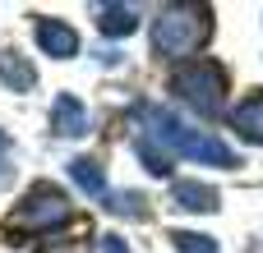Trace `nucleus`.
<instances>
[{"instance_id": "nucleus-17", "label": "nucleus", "mask_w": 263, "mask_h": 253, "mask_svg": "<svg viewBox=\"0 0 263 253\" xmlns=\"http://www.w3.org/2000/svg\"><path fill=\"white\" fill-rule=\"evenodd\" d=\"M0 143H5V138H0Z\"/></svg>"}, {"instance_id": "nucleus-3", "label": "nucleus", "mask_w": 263, "mask_h": 253, "mask_svg": "<svg viewBox=\"0 0 263 253\" xmlns=\"http://www.w3.org/2000/svg\"><path fill=\"white\" fill-rule=\"evenodd\" d=\"M171 88L180 101H190L199 115H217L222 111V69L208 60H190L171 74Z\"/></svg>"}, {"instance_id": "nucleus-8", "label": "nucleus", "mask_w": 263, "mask_h": 253, "mask_svg": "<svg viewBox=\"0 0 263 253\" xmlns=\"http://www.w3.org/2000/svg\"><path fill=\"white\" fill-rule=\"evenodd\" d=\"M134 23H139V9H134V5H116V0L97 5V28H102L106 37H125V32H134Z\"/></svg>"}, {"instance_id": "nucleus-6", "label": "nucleus", "mask_w": 263, "mask_h": 253, "mask_svg": "<svg viewBox=\"0 0 263 253\" xmlns=\"http://www.w3.org/2000/svg\"><path fill=\"white\" fill-rule=\"evenodd\" d=\"M51 124H55V134H65V138H83V134H88V111H83V101L69 97V92H60L55 106H51Z\"/></svg>"}, {"instance_id": "nucleus-14", "label": "nucleus", "mask_w": 263, "mask_h": 253, "mask_svg": "<svg viewBox=\"0 0 263 253\" xmlns=\"http://www.w3.org/2000/svg\"><path fill=\"white\" fill-rule=\"evenodd\" d=\"M106 207H111L116 217H143V198H139V194H116Z\"/></svg>"}, {"instance_id": "nucleus-7", "label": "nucleus", "mask_w": 263, "mask_h": 253, "mask_svg": "<svg viewBox=\"0 0 263 253\" xmlns=\"http://www.w3.org/2000/svg\"><path fill=\"white\" fill-rule=\"evenodd\" d=\"M231 124H236V134H240L245 143H263V92L245 97V101L231 111Z\"/></svg>"}, {"instance_id": "nucleus-1", "label": "nucleus", "mask_w": 263, "mask_h": 253, "mask_svg": "<svg viewBox=\"0 0 263 253\" xmlns=\"http://www.w3.org/2000/svg\"><path fill=\"white\" fill-rule=\"evenodd\" d=\"M139 115H143V134L148 138H157L166 152H180V157H194V161H208V166H222V171H236L240 166V157L222 143V138H213L208 129H190L180 115H171L166 106H139Z\"/></svg>"}, {"instance_id": "nucleus-2", "label": "nucleus", "mask_w": 263, "mask_h": 253, "mask_svg": "<svg viewBox=\"0 0 263 253\" xmlns=\"http://www.w3.org/2000/svg\"><path fill=\"white\" fill-rule=\"evenodd\" d=\"M213 14L203 9V5H171V9H162L157 14V23H153V46H157V55H194L199 46H203V37H208V23Z\"/></svg>"}, {"instance_id": "nucleus-15", "label": "nucleus", "mask_w": 263, "mask_h": 253, "mask_svg": "<svg viewBox=\"0 0 263 253\" xmlns=\"http://www.w3.org/2000/svg\"><path fill=\"white\" fill-rule=\"evenodd\" d=\"M97 253H129V244H125L120 235H102V240H97Z\"/></svg>"}, {"instance_id": "nucleus-10", "label": "nucleus", "mask_w": 263, "mask_h": 253, "mask_svg": "<svg viewBox=\"0 0 263 253\" xmlns=\"http://www.w3.org/2000/svg\"><path fill=\"white\" fill-rule=\"evenodd\" d=\"M69 180H74L88 198H102V194H106V171H102L92 157H74V161H69Z\"/></svg>"}, {"instance_id": "nucleus-13", "label": "nucleus", "mask_w": 263, "mask_h": 253, "mask_svg": "<svg viewBox=\"0 0 263 253\" xmlns=\"http://www.w3.org/2000/svg\"><path fill=\"white\" fill-rule=\"evenodd\" d=\"M171 240H176V249H180V253H217V244H213L208 235H194V230H176Z\"/></svg>"}, {"instance_id": "nucleus-11", "label": "nucleus", "mask_w": 263, "mask_h": 253, "mask_svg": "<svg viewBox=\"0 0 263 253\" xmlns=\"http://www.w3.org/2000/svg\"><path fill=\"white\" fill-rule=\"evenodd\" d=\"M0 83H9L14 92H28V88L37 83V74H32V65H28L23 55L5 51V55H0Z\"/></svg>"}, {"instance_id": "nucleus-9", "label": "nucleus", "mask_w": 263, "mask_h": 253, "mask_svg": "<svg viewBox=\"0 0 263 253\" xmlns=\"http://www.w3.org/2000/svg\"><path fill=\"white\" fill-rule=\"evenodd\" d=\"M171 198L185 207V212H213L217 207V189L199 184V180H176L171 184Z\"/></svg>"}, {"instance_id": "nucleus-16", "label": "nucleus", "mask_w": 263, "mask_h": 253, "mask_svg": "<svg viewBox=\"0 0 263 253\" xmlns=\"http://www.w3.org/2000/svg\"><path fill=\"white\" fill-rule=\"evenodd\" d=\"M9 180H14V166H9V157H0V189H5Z\"/></svg>"}, {"instance_id": "nucleus-5", "label": "nucleus", "mask_w": 263, "mask_h": 253, "mask_svg": "<svg viewBox=\"0 0 263 253\" xmlns=\"http://www.w3.org/2000/svg\"><path fill=\"white\" fill-rule=\"evenodd\" d=\"M37 46H42L46 55L65 60V55H74V51H79V37H74V28H69V23H60V18H37Z\"/></svg>"}, {"instance_id": "nucleus-12", "label": "nucleus", "mask_w": 263, "mask_h": 253, "mask_svg": "<svg viewBox=\"0 0 263 253\" xmlns=\"http://www.w3.org/2000/svg\"><path fill=\"white\" fill-rule=\"evenodd\" d=\"M134 152H139V161L153 171V175H171V152L157 143V138H148V134H139L134 138Z\"/></svg>"}, {"instance_id": "nucleus-4", "label": "nucleus", "mask_w": 263, "mask_h": 253, "mask_svg": "<svg viewBox=\"0 0 263 253\" xmlns=\"http://www.w3.org/2000/svg\"><path fill=\"white\" fill-rule=\"evenodd\" d=\"M69 217V203H65V194L60 189H51V184H37L28 198H23V207H14V226L18 230H51V226H60Z\"/></svg>"}]
</instances>
